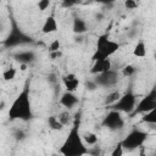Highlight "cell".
<instances>
[{"label":"cell","instance_id":"1","mask_svg":"<svg viewBox=\"0 0 156 156\" xmlns=\"http://www.w3.org/2000/svg\"><path fill=\"white\" fill-rule=\"evenodd\" d=\"M89 152L87 144L83 140V136L79 132V122L74 119L67 136L65 138L61 147L60 155L61 156H85Z\"/></svg>","mask_w":156,"mask_h":156},{"label":"cell","instance_id":"2","mask_svg":"<svg viewBox=\"0 0 156 156\" xmlns=\"http://www.w3.org/2000/svg\"><path fill=\"white\" fill-rule=\"evenodd\" d=\"M33 117L30 99H29V90L24 88L12 101L9 108V118L11 121L21 119V121H29Z\"/></svg>","mask_w":156,"mask_h":156},{"label":"cell","instance_id":"3","mask_svg":"<svg viewBox=\"0 0 156 156\" xmlns=\"http://www.w3.org/2000/svg\"><path fill=\"white\" fill-rule=\"evenodd\" d=\"M118 49H119V44L117 41L110 39L107 34H102L98 38L96 50L93 55V61L110 58L113 54L118 51Z\"/></svg>","mask_w":156,"mask_h":156},{"label":"cell","instance_id":"4","mask_svg":"<svg viewBox=\"0 0 156 156\" xmlns=\"http://www.w3.org/2000/svg\"><path fill=\"white\" fill-rule=\"evenodd\" d=\"M136 96L129 90L126 91L124 94L121 95V98L118 99V101L116 104H113L112 106H110V110H115L118 112H124V113H133L135 107H136Z\"/></svg>","mask_w":156,"mask_h":156},{"label":"cell","instance_id":"5","mask_svg":"<svg viewBox=\"0 0 156 156\" xmlns=\"http://www.w3.org/2000/svg\"><path fill=\"white\" fill-rule=\"evenodd\" d=\"M147 139V133L141 129H133L127 134V136L121 141L124 150H135L141 149Z\"/></svg>","mask_w":156,"mask_h":156},{"label":"cell","instance_id":"6","mask_svg":"<svg viewBox=\"0 0 156 156\" xmlns=\"http://www.w3.org/2000/svg\"><path fill=\"white\" fill-rule=\"evenodd\" d=\"M155 107H156V85H154L150 89V91L138 101L133 115H145L152 111Z\"/></svg>","mask_w":156,"mask_h":156},{"label":"cell","instance_id":"7","mask_svg":"<svg viewBox=\"0 0 156 156\" xmlns=\"http://www.w3.org/2000/svg\"><path fill=\"white\" fill-rule=\"evenodd\" d=\"M102 126L106 127L108 130L116 132L124 127V118L122 117V113L115 110H110V112L104 117Z\"/></svg>","mask_w":156,"mask_h":156},{"label":"cell","instance_id":"8","mask_svg":"<svg viewBox=\"0 0 156 156\" xmlns=\"http://www.w3.org/2000/svg\"><path fill=\"white\" fill-rule=\"evenodd\" d=\"M94 82L96 83L98 87L111 88V87L117 84V82H118V73L116 71H113V69H110V71H107L105 73H101V74L96 76Z\"/></svg>","mask_w":156,"mask_h":156},{"label":"cell","instance_id":"9","mask_svg":"<svg viewBox=\"0 0 156 156\" xmlns=\"http://www.w3.org/2000/svg\"><path fill=\"white\" fill-rule=\"evenodd\" d=\"M61 82L63 84V88L66 89V91L68 93H74L78 90V87L80 84L79 78L74 74V73H67L65 76H62Z\"/></svg>","mask_w":156,"mask_h":156},{"label":"cell","instance_id":"10","mask_svg":"<svg viewBox=\"0 0 156 156\" xmlns=\"http://www.w3.org/2000/svg\"><path fill=\"white\" fill-rule=\"evenodd\" d=\"M27 43H32V39L26 37L22 32L20 30H12L11 34L9 35V38L5 40L6 45H18V44H27Z\"/></svg>","mask_w":156,"mask_h":156},{"label":"cell","instance_id":"11","mask_svg":"<svg viewBox=\"0 0 156 156\" xmlns=\"http://www.w3.org/2000/svg\"><path fill=\"white\" fill-rule=\"evenodd\" d=\"M112 69V62L110 58H106V60H98V61H94L91 68H90V73L95 74V76H99L101 73H105L107 71Z\"/></svg>","mask_w":156,"mask_h":156},{"label":"cell","instance_id":"12","mask_svg":"<svg viewBox=\"0 0 156 156\" xmlns=\"http://www.w3.org/2000/svg\"><path fill=\"white\" fill-rule=\"evenodd\" d=\"M78 102H79V99L77 95H74V93L65 91L60 98V105H62L67 110H72L78 105Z\"/></svg>","mask_w":156,"mask_h":156},{"label":"cell","instance_id":"13","mask_svg":"<svg viewBox=\"0 0 156 156\" xmlns=\"http://www.w3.org/2000/svg\"><path fill=\"white\" fill-rule=\"evenodd\" d=\"M57 29H58L57 20L55 18V16L49 15L44 20V23L41 26V33H44V34H51V33L57 32Z\"/></svg>","mask_w":156,"mask_h":156},{"label":"cell","instance_id":"14","mask_svg":"<svg viewBox=\"0 0 156 156\" xmlns=\"http://www.w3.org/2000/svg\"><path fill=\"white\" fill-rule=\"evenodd\" d=\"M15 58L20 62V65H28L35 60V54L32 50H23V51H18L15 55Z\"/></svg>","mask_w":156,"mask_h":156},{"label":"cell","instance_id":"15","mask_svg":"<svg viewBox=\"0 0 156 156\" xmlns=\"http://www.w3.org/2000/svg\"><path fill=\"white\" fill-rule=\"evenodd\" d=\"M72 29H73V33H76V34H83V33H85L88 30V24L83 18L76 17L73 20Z\"/></svg>","mask_w":156,"mask_h":156},{"label":"cell","instance_id":"16","mask_svg":"<svg viewBox=\"0 0 156 156\" xmlns=\"http://www.w3.org/2000/svg\"><path fill=\"white\" fill-rule=\"evenodd\" d=\"M146 54H147V49H146L145 41L143 39H139L133 48V56H135L138 58H143L146 56Z\"/></svg>","mask_w":156,"mask_h":156},{"label":"cell","instance_id":"17","mask_svg":"<svg viewBox=\"0 0 156 156\" xmlns=\"http://www.w3.org/2000/svg\"><path fill=\"white\" fill-rule=\"evenodd\" d=\"M57 118H58V121L63 124V127H66V126H68V124H73V122H74V121L72 119V116H71V113H69L68 110L60 112V113L57 115Z\"/></svg>","mask_w":156,"mask_h":156},{"label":"cell","instance_id":"18","mask_svg":"<svg viewBox=\"0 0 156 156\" xmlns=\"http://www.w3.org/2000/svg\"><path fill=\"white\" fill-rule=\"evenodd\" d=\"M82 136H83L84 143H85L87 145H90V146L95 145V144L99 141L98 135H96L95 133H93V132H85V133L82 134Z\"/></svg>","mask_w":156,"mask_h":156},{"label":"cell","instance_id":"19","mask_svg":"<svg viewBox=\"0 0 156 156\" xmlns=\"http://www.w3.org/2000/svg\"><path fill=\"white\" fill-rule=\"evenodd\" d=\"M48 124L52 130H62L63 129V124L58 121L57 116H50L48 118Z\"/></svg>","mask_w":156,"mask_h":156},{"label":"cell","instance_id":"20","mask_svg":"<svg viewBox=\"0 0 156 156\" xmlns=\"http://www.w3.org/2000/svg\"><path fill=\"white\" fill-rule=\"evenodd\" d=\"M121 93L119 91H117V90H113V91H111L107 96H106V99H105V104L110 107V106H112L113 104H116L117 101H118V99L121 98Z\"/></svg>","mask_w":156,"mask_h":156},{"label":"cell","instance_id":"21","mask_svg":"<svg viewBox=\"0 0 156 156\" xmlns=\"http://www.w3.org/2000/svg\"><path fill=\"white\" fill-rule=\"evenodd\" d=\"M141 119H143L144 123H147V124H156V107H155L152 111H150V112L143 115Z\"/></svg>","mask_w":156,"mask_h":156},{"label":"cell","instance_id":"22","mask_svg":"<svg viewBox=\"0 0 156 156\" xmlns=\"http://www.w3.org/2000/svg\"><path fill=\"white\" fill-rule=\"evenodd\" d=\"M17 76V69L15 67H10V68H6L4 72H2V78L4 80L9 82V80H13Z\"/></svg>","mask_w":156,"mask_h":156},{"label":"cell","instance_id":"23","mask_svg":"<svg viewBox=\"0 0 156 156\" xmlns=\"http://www.w3.org/2000/svg\"><path fill=\"white\" fill-rule=\"evenodd\" d=\"M135 67L132 66V65H127L122 68V76L123 77H132L134 73H135Z\"/></svg>","mask_w":156,"mask_h":156},{"label":"cell","instance_id":"24","mask_svg":"<svg viewBox=\"0 0 156 156\" xmlns=\"http://www.w3.org/2000/svg\"><path fill=\"white\" fill-rule=\"evenodd\" d=\"M123 154H124V147H123V145H122V143L119 141L113 149H112V151H111V155L110 156H123Z\"/></svg>","mask_w":156,"mask_h":156},{"label":"cell","instance_id":"25","mask_svg":"<svg viewBox=\"0 0 156 156\" xmlns=\"http://www.w3.org/2000/svg\"><path fill=\"white\" fill-rule=\"evenodd\" d=\"M60 48H61V41H60L58 39L52 40V41L50 43V45H49L50 52H57V51H60Z\"/></svg>","mask_w":156,"mask_h":156},{"label":"cell","instance_id":"26","mask_svg":"<svg viewBox=\"0 0 156 156\" xmlns=\"http://www.w3.org/2000/svg\"><path fill=\"white\" fill-rule=\"evenodd\" d=\"M50 5H51V2L49 0H41V1L38 2V9L40 11H45V10H48L50 7Z\"/></svg>","mask_w":156,"mask_h":156},{"label":"cell","instance_id":"27","mask_svg":"<svg viewBox=\"0 0 156 156\" xmlns=\"http://www.w3.org/2000/svg\"><path fill=\"white\" fill-rule=\"evenodd\" d=\"M124 6H126L127 10H134V9L138 7V2L136 1H132V0H127L124 2Z\"/></svg>","mask_w":156,"mask_h":156},{"label":"cell","instance_id":"28","mask_svg":"<svg viewBox=\"0 0 156 156\" xmlns=\"http://www.w3.org/2000/svg\"><path fill=\"white\" fill-rule=\"evenodd\" d=\"M87 88H88L89 90H94V89L98 88V85H96V83H95L94 80H90V82L87 83Z\"/></svg>","mask_w":156,"mask_h":156},{"label":"cell","instance_id":"29","mask_svg":"<svg viewBox=\"0 0 156 156\" xmlns=\"http://www.w3.org/2000/svg\"><path fill=\"white\" fill-rule=\"evenodd\" d=\"M49 80L52 82V83H56L58 79H56V76H55V74H50V76H49Z\"/></svg>","mask_w":156,"mask_h":156},{"label":"cell","instance_id":"30","mask_svg":"<svg viewBox=\"0 0 156 156\" xmlns=\"http://www.w3.org/2000/svg\"><path fill=\"white\" fill-rule=\"evenodd\" d=\"M76 2H63V6H66V7H69V6H73Z\"/></svg>","mask_w":156,"mask_h":156},{"label":"cell","instance_id":"31","mask_svg":"<svg viewBox=\"0 0 156 156\" xmlns=\"http://www.w3.org/2000/svg\"><path fill=\"white\" fill-rule=\"evenodd\" d=\"M20 67H21V71H26L27 69V65H20Z\"/></svg>","mask_w":156,"mask_h":156},{"label":"cell","instance_id":"32","mask_svg":"<svg viewBox=\"0 0 156 156\" xmlns=\"http://www.w3.org/2000/svg\"><path fill=\"white\" fill-rule=\"evenodd\" d=\"M139 156H146V155H145V151H144V149H143V147H141V150H140Z\"/></svg>","mask_w":156,"mask_h":156},{"label":"cell","instance_id":"33","mask_svg":"<svg viewBox=\"0 0 156 156\" xmlns=\"http://www.w3.org/2000/svg\"><path fill=\"white\" fill-rule=\"evenodd\" d=\"M154 57H155V61H156V52L154 54Z\"/></svg>","mask_w":156,"mask_h":156}]
</instances>
